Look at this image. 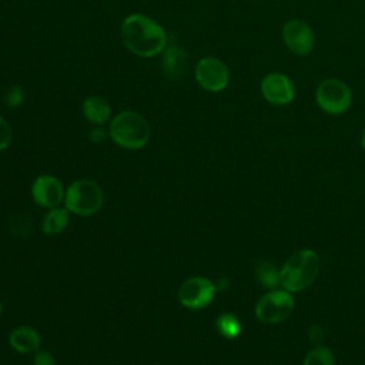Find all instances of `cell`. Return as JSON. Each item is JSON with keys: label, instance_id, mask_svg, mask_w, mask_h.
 <instances>
[{"label": "cell", "instance_id": "obj_5", "mask_svg": "<svg viewBox=\"0 0 365 365\" xmlns=\"http://www.w3.org/2000/svg\"><path fill=\"white\" fill-rule=\"evenodd\" d=\"M315 101L324 113L339 115L349 110L352 104V91L344 80L328 77L317 86Z\"/></svg>", "mask_w": 365, "mask_h": 365}, {"label": "cell", "instance_id": "obj_22", "mask_svg": "<svg viewBox=\"0 0 365 365\" xmlns=\"http://www.w3.org/2000/svg\"><path fill=\"white\" fill-rule=\"evenodd\" d=\"M34 365H57L53 355L47 351H37L34 356Z\"/></svg>", "mask_w": 365, "mask_h": 365}, {"label": "cell", "instance_id": "obj_6", "mask_svg": "<svg viewBox=\"0 0 365 365\" xmlns=\"http://www.w3.org/2000/svg\"><path fill=\"white\" fill-rule=\"evenodd\" d=\"M294 298L287 289H271L255 305V317L264 324H278L294 309Z\"/></svg>", "mask_w": 365, "mask_h": 365}, {"label": "cell", "instance_id": "obj_16", "mask_svg": "<svg viewBox=\"0 0 365 365\" xmlns=\"http://www.w3.org/2000/svg\"><path fill=\"white\" fill-rule=\"evenodd\" d=\"M255 275L259 284L268 289H275L281 284V269L278 271L269 261H259L255 267Z\"/></svg>", "mask_w": 365, "mask_h": 365}, {"label": "cell", "instance_id": "obj_18", "mask_svg": "<svg viewBox=\"0 0 365 365\" xmlns=\"http://www.w3.org/2000/svg\"><path fill=\"white\" fill-rule=\"evenodd\" d=\"M304 365H334V354L329 348L317 345L307 354Z\"/></svg>", "mask_w": 365, "mask_h": 365}, {"label": "cell", "instance_id": "obj_24", "mask_svg": "<svg viewBox=\"0 0 365 365\" xmlns=\"http://www.w3.org/2000/svg\"><path fill=\"white\" fill-rule=\"evenodd\" d=\"M308 335L311 336V341H314L319 345V341L322 339V329L318 325H312L308 331Z\"/></svg>", "mask_w": 365, "mask_h": 365}, {"label": "cell", "instance_id": "obj_21", "mask_svg": "<svg viewBox=\"0 0 365 365\" xmlns=\"http://www.w3.org/2000/svg\"><path fill=\"white\" fill-rule=\"evenodd\" d=\"M23 215H17V222H11V224H16V230H13L14 234L17 235H27L30 231H31V222H30V218H26L21 220Z\"/></svg>", "mask_w": 365, "mask_h": 365}, {"label": "cell", "instance_id": "obj_19", "mask_svg": "<svg viewBox=\"0 0 365 365\" xmlns=\"http://www.w3.org/2000/svg\"><path fill=\"white\" fill-rule=\"evenodd\" d=\"M24 91H23V88L20 87V86H13L7 93H6V97H4V100H6V103H7V106H10V107H19L23 101H24Z\"/></svg>", "mask_w": 365, "mask_h": 365}, {"label": "cell", "instance_id": "obj_23", "mask_svg": "<svg viewBox=\"0 0 365 365\" xmlns=\"http://www.w3.org/2000/svg\"><path fill=\"white\" fill-rule=\"evenodd\" d=\"M107 138V130L103 125H96L90 131V140L93 143H103Z\"/></svg>", "mask_w": 365, "mask_h": 365}, {"label": "cell", "instance_id": "obj_7", "mask_svg": "<svg viewBox=\"0 0 365 365\" xmlns=\"http://www.w3.org/2000/svg\"><path fill=\"white\" fill-rule=\"evenodd\" d=\"M284 46L297 57H307L315 48V33L302 19H289L281 29Z\"/></svg>", "mask_w": 365, "mask_h": 365}, {"label": "cell", "instance_id": "obj_20", "mask_svg": "<svg viewBox=\"0 0 365 365\" xmlns=\"http://www.w3.org/2000/svg\"><path fill=\"white\" fill-rule=\"evenodd\" d=\"M13 140V131L10 124L0 115V151L6 150Z\"/></svg>", "mask_w": 365, "mask_h": 365}, {"label": "cell", "instance_id": "obj_11", "mask_svg": "<svg viewBox=\"0 0 365 365\" xmlns=\"http://www.w3.org/2000/svg\"><path fill=\"white\" fill-rule=\"evenodd\" d=\"M64 188L54 175H38L31 185V195L37 205L44 208H54L64 201Z\"/></svg>", "mask_w": 365, "mask_h": 365}, {"label": "cell", "instance_id": "obj_3", "mask_svg": "<svg viewBox=\"0 0 365 365\" xmlns=\"http://www.w3.org/2000/svg\"><path fill=\"white\" fill-rule=\"evenodd\" d=\"M150 125L143 114L137 111H121L110 120L108 135L111 140L127 150H140L150 140Z\"/></svg>", "mask_w": 365, "mask_h": 365}, {"label": "cell", "instance_id": "obj_4", "mask_svg": "<svg viewBox=\"0 0 365 365\" xmlns=\"http://www.w3.org/2000/svg\"><path fill=\"white\" fill-rule=\"evenodd\" d=\"M103 191L91 180H78L68 185L64 194V207L76 215H91L103 205Z\"/></svg>", "mask_w": 365, "mask_h": 365}, {"label": "cell", "instance_id": "obj_9", "mask_svg": "<svg viewBox=\"0 0 365 365\" xmlns=\"http://www.w3.org/2000/svg\"><path fill=\"white\" fill-rule=\"evenodd\" d=\"M217 292L215 284L205 277H191L178 289L180 302L188 309H201L211 304Z\"/></svg>", "mask_w": 365, "mask_h": 365}, {"label": "cell", "instance_id": "obj_13", "mask_svg": "<svg viewBox=\"0 0 365 365\" xmlns=\"http://www.w3.org/2000/svg\"><path fill=\"white\" fill-rule=\"evenodd\" d=\"M83 115L94 125H103L111 118V106L100 96H90L81 104Z\"/></svg>", "mask_w": 365, "mask_h": 365}, {"label": "cell", "instance_id": "obj_14", "mask_svg": "<svg viewBox=\"0 0 365 365\" xmlns=\"http://www.w3.org/2000/svg\"><path fill=\"white\" fill-rule=\"evenodd\" d=\"M9 342L14 351L27 354L38 349L41 344V336L36 329L23 325L11 331L9 336Z\"/></svg>", "mask_w": 365, "mask_h": 365}, {"label": "cell", "instance_id": "obj_10", "mask_svg": "<svg viewBox=\"0 0 365 365\" xmlns=\"http://www.w3.org/2000/svg\"><path fill=\"white\" fill-rule=\"evenodd\" d=\"M259 91L264 100L272 106H288L294 101L297 88L289 76L272 71L262 77Z\"/></svg>", "mask_w": 365, "mask_h": 365}, {"label": "cell", "instance_id": "obj_17", "mask_svg": "<svg viewBox=\"0 0 365 365\" xmlns=\"http://www.w3.org/2000/svg\"><path fill=\"white\" fill-rule=\"evenodd\" d=\"M217 329L224 338L234 339L241 334V322L234 314L224 312L217 318Z\"/></svg>", "mask_w": 365, "mask_h": 365}, {"label": "cell", "instance_id": "obj_8", "mask_svg": "<svg viewBox=\"0 0 365 365\" xmlns=\"http://www.w3.org/2000/svg\"><path fill=\"white\" fill-rule=\"evenodd\" d=\"M195 81L210 93H221L230 84V68L218 57H202L194 68Z\"/></svg>", "mask_w": 365, "mask_h": 365}, {"label": "cell", "instance_id": "obj_12", "mask_svg": "<svg viewBox=\"0 0 365 365\" xmlns=\"http://www.w3.org/2000/svg\"><path fill=\"white\" fill-rule=\"evenodd\" d=\"M161 68L168 78L178 80L187 70V54L182 47L177 44H167L163 50Z\"/></svg>", "mask_w": 365, "mask_h": 365}, {"label": "cell", "instance_id": "obj_2", "mask_svg": "<svg viewBox=\"0 0 365 365\" xmlns=\"http://www.w3.org/2000/svg\"><path fill=\"white\" fill-rule=\"evenodd\" d=\"M319 268L321 262L315 251L308 248L299 250L281 268V285L289 292L302 291L317 279Z\"/></svg>", "mask_w": 365, "mask_h": 365}, {"label": "cell", "instance_id": "obj_25", "mask_svg": "<svg viewBox=\"0 0 365 365\" xmlns=\"http://www.w3.org/2000/svg\"><path fill=\"white\" fill-rule=\"evenodd\" d=\"M1 312H3V305H1V302H0V315H1Z\"/></svg>", "mask_w": 365, "mask_h": 365}, {"label": "cell", "instance_id": "obj_1", "mask_svg": "<svg viewBox=\"0 0 365 365\" xmlns=\"http://www.w3.org/2000/svg\"><path fill=\"white\" fill-rule=\"evenodd\" d=\"M120 36L128 51L144 58L161 54L168 44L164 27L141 13L130 14L123 20Z\"/></svg>", "mask_w": 365, "mask_h": 365}, {"label": "cell", "instance_id": "obj_15", "mask_svg": "<svg viewBox=\"0 0 365 365\" xmlns=\"http://www.w3.org/2000/svg\"><path fill=\"white\" fill-rule=\"evenodd\" d=\"M70 211L64 207V208H50V211L44 215L43 218V225L41 230L44 234L47 235H57L60 232H63L70 221Z\"/></svg>", "mask_w": 365, "mask_h": 365}]
</instances>
